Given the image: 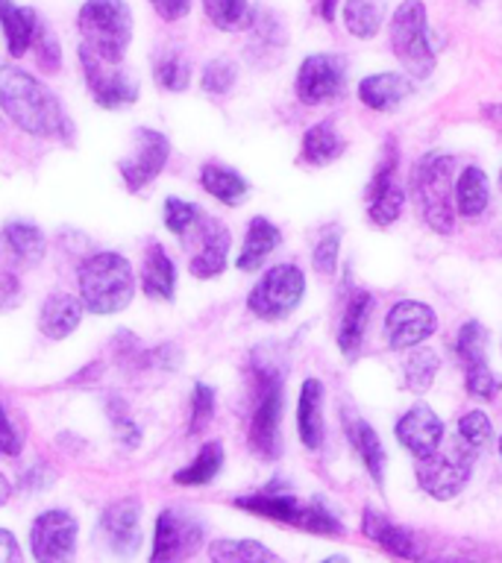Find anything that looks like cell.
<instances>
[{
  "mask_svg": "<svg viewBox=\"0 0 502 563\" xmlns=\"http://www.w3.org/2000/svg\"><path fill=\"white\" fill-rule=\"evenodd\" d=\"M206 545V522L197 510L167 505L156 514L150 563H188Z\"/></svg>",
  "mask_w": 502,
  "mask_h": 563,
  "instance_id": "obj_8",
  "label": "cell"
},
{
  "mask_svg": "<svg viewBox=\"0 0 502 563\" xmlns=\"http://www.w3.org/2000/svg\"><path fill=\"white\" fill-rule=\"evenodd\" d=\"M320 563H350V561H347L343 554H332V558H324V561H320Z\"/></svg>",
  "mask_w": 502,
  "mask_h": 563,
  "instance_id": "obj_58",
  "label": "cell"
},
{
  "mask_svg": "<svg viewBox=\"0 0 502 563\" xmlns=\"http://www.w3.org/2000/svg\"><path fill=\"white\" fill-rule=\"evenodd\" d=\"M452 185H456V158L447 153H429L423 156L412 170V194L421 209L426 227L435 235H452L456 227V202H452Z\"/></svg>",
  "mask_w": 502,
  "mask_h": 563,
  "instance_id": "obj_4",
  "label": "cell"
},
{
  "mask_svg": "<svg viewBox=\"0 0 502 563\" xmlns=\"http://www.w3.org/2000/svg\"><path fill=\"white\" fill-rule=\"evenodd\" d=\"M53 482H56V475L51 473V466H44V464H35L21 473V490L33 493V496L35 493L47 490Z\"/></svg>",
  "mask_w": 502,
  "mask_h": 563,
  "instance_id": "obj_51",
  "label": "cell"
},
{
  "mask_svg": "<svg viewBox=\"0 0 502 563\" xmlns=\"http://www.w3.org/2000/svg\"><path fill=\"white\" fill-rule=\"evenodd\" d=\"M203 12L223 33H244L255 24V9L250 0H203Z\"/></svg>",
  "mask_w": 502,
  "mask_h": 563,
  "instance_id": "obj_35",
  "label": "cell"
},
{
  "mask_svg": "<svg viewBox=\"0 0 502 563\" xmlns=\"http://www.w3.org/2000/svg\"><path fill=\"white\" fill-rule=\"evenodd\" d=\"M347 88V62L338 53H312L299 62L294 95L303 106H324L343 97Z\"/></svg>",
  "mask_w": 502,
  "mask_h": 563,
  "instance_id": "obj_12",
  "label": "cell"
},
{
  "mask_svg": "<svg viewBox=\"0 0 502 563\" xmlns=\"http://www.w3.org/2000/svg\"><path fill=\"white\" fill-rule=\"evenodd\" d=\"M467 3H473V7H476V3H482V0H467Z\"/></svg>",
  "mask_w": 502,
  "mask_h": 563,
  "instance_id": "obj_59",
  "label": "cell"
},
{
  "mask_svg": "<svg viewBox=\"0 0 502 563\" xmlns=\"http://www.w3.org/2000/svg\"><path fill=\"white\" fill-rule=\"evenodd\" d=\"M412 95V79L396 70H379L359 82V100L373 112H396Z\"/></svg>",
  "mask_w": 502,
  "mask_h": 563,
  "instance_id": "obj_23",
  "label": "cell"
},
{
  "mask_svg": "<svg viewBox=\"0 0 502 563\" xmlns=\"http://www.w3.org/2000/svg\"><path fill=\"white\" fill-rule=\"evenodd\" d=\"M238 510H247V514H253V517L271 519V522H282V526H294L299 528V519H303V505L306 501H299L288 487H282L280 482L268 484L262 490L247 493V496H238L232 499Z\"/></svg>",
  "mask_w": 502,
  "mask_h": 563,
  "instance_id": "obj_18",
  "label": "cell"
},
{
  "mask_svg": "<svg viewBox=\"0 0 502 563\" xmlns=\"http://www.w3.org/2000/svg\"><path fill=\"white\" fill-rule=\"evenodd\" d=\"M83 317H86V306L79 302V297L56 290L51 297H44L39 308V332L47 341H65L83 325Z\"/></svg>",
  "mask_w": 502,
  "mask_h": 563,
  "instance_id": "obj_20",
  "label": "cell"
},
{
  "mask_svg": "<svg viewBox=\"0 0 502 563\" xmlns=\"http://www.w3.org/2000/svg\"><path fill=\"white\" fill-rule=\"evenodd\" d=\"M106 413H109V420H112V429L118 434L127 449H135L141 443V429L132 422L130 411H127V402H123L121 396H109L106 399Z\"/></svg>",
  "mask_w": 502,
  "mask_h": 563,
  "instance_id": "obj_47",
  "label": "cell"
},
{
  "mask_svg": "<svg viewBox=\"0 0 502 563\" xmlns=\"http://www.w3.org/2000/svg\"><path fill=\"white\" fill-rule=\"evenodd\" d=\"M440 369L438 352L429 346H414L403 358V387L412 394H426L435 385V376Z\"/></svg>",
  "mask_w": 502,
  "mask_h": 563,
  "instance_id": "obj_36",
  "label": "cell"
},
{
  "mask_svg": "<svg viewBox=\"0 0 502 563\" xmlns=\"http://www.w3.org/2000/svg\"><path fill=\"white\" fill-rule=\"evenodd\" d=\"M21 434H18L15 422L9 420L7 408H3V402H0V455L7 457H15L21 455Z\"/></svg>",
  "mask_w": 502,
  "mask_h": 563,
  "instance_id": "obj_49",
  "label": "cell"
},
{
  "mask_svg": "<svg viewBox=\"0 0 502 563\" xmlns=\"http://www.w3.org/2000/svg\"><path fill=\"white\" fill-rule=\"evenodd\" d=\"M79 65H83L88 95L100 109L118 112V109H127L139 100V82L121 65L100 62L88 47H79Z\"/></svg>",
  "mask_w": 502,
  "mask_h": 563,
  "instance_id": "obj_13",
  "label": "cell"
},
{
  "mask_svg": "<svg viewBox=\"0 0 502 563\" xmlns=\"http://www.w3.org/2000/svg\"><path fill=\"white\" fill-rule=\"evenodd\" d=\"M465 387L467 394L473 396V399H482V402H491L493 396L502 390L500 376L493 373L488 358L473 361V364H465Z\"/></svg>",
  "mask_w": 502,
  "mask_h": 563,
  "instance_id": "obj_43",
  "label": "cell"
},
{
  "mask_svg": "<svg viewBox=\"0 0 502 563\" xmlns=\"http://www.w3.org/2000/svg\"><path fill=\"white\" fill-rule=\"evenodd\" d=\"M343 431H347V440H350V446L356 449V455L364 464L368 475L373 478L376 487L385 484V446H382V440H379L376 429L370 426L368 420H361L356 413H347V422H343Z\"/></svg>",
  "mask_w": 502,
  "mask_h": 563,
  "instance_id": "obj_26",
  "label": "cell"
},
{
  "mask_svg": "<svg viewBox=\"0 0 502 563\" xmlns=\"http://www.w3.org/2000/svg\"><path fill=\"white\" fill-rule=\"evenodd\" d=\"M9 499H12V482H9L7 475L0 473V508H3Z\"/></svg>",
  "mask_w": 502,
  "mask_h": 563,
  "instance_id": "obj_56",
  "label": "cell"
},
{
  "mask_svg": "<svg viewBox=\"0 0 502 563\" xmlns=\"http://www.w3.org/2000/svg\"><path fill=\"white\" fill-rule=\"evenodd\" d=\"M223 464H227L223 443L220 440H209V443H203L200 452L194 455V461H188V464L176 470L174 484H179V487H206V484L218 478Z\"/></svg>",
  "mask_w": 502,
  "mask_h": 563,
  "instance_id": "obj_32",
  "label": "cell"
},
{
  "mask_svg": "<svg viewBox=\"0 0 502 563\" xmlns=\"http://www.w3.org/2000/svg\"><path fill=\"white\" fill-rule=\"evenodd\" d=\"M255 402L250 413V452L262 461H276L282 455V413H285V369L273 358L253 355Z\"/></svg>",
  "mask_w": 502,
  "mask_h": 563,
  "instance_id": "obj_3",
  "label": "cell"
},
{
  "mask_svg": "<svg viewBox=\"0 0 502 563\" xmlns=\"http://www.w3.org/2000/svg\"><path fill=\"white\" fill-rule=\"evenodd\" d=\"M482 114L488 118L491 123H496V126H502V103H488L482 106Z\"/></svg>",
  "mask_w": 502,
  "mask_h": 563,
  "instance_id": "obj_55",
  "label": "cell"
},
{
  "mask_svg": "<svg viewBox=\"0 0 502 563\" xmlns=\"http://www.w3.org/2000/svg\"><path fill=\"white\" fill-rule=\"evenodd\" d=\"M403 209H405V191L400 188V183L368 194V218L373 227L379 229L394 227L396 220L403 218Z\"/></svg>",
  "mask_w": 502,
  "mask_h": 563,
  "instance_id": "obj_39",
  "label": "cell"
},
{
  "mask_svg": "<svg viewBox=\"0 0 502 563\" xmlns=\"http://www.w3.org/2000/svg\"><path fill=\"white\" fill-rule=\"evenodd\" d=\"M141 505L139 496H123L106 505L97 519V534L103 540L112 558L118 561H135L144 543V528H141Z\"/></svg>",
  "mask_w": 502,
  "mask_h": 563,
  "instance_id": "obj_10",
  "label": "cell"
},
{
  "mask_svg": "<svg viewBox=\"0 0 502 563\" xmlns=\"http://www.w3.org/2000/svg\"><path fill=\"white\" fill-rule=\"evenodd\" d=\"M452 202L461 218H479L491 206V183L479 165H467L461 174L456 176L452 185Z\"/></svg>",
  "mask_w": 502,
  "mask_h": 563,
  "instance_id": "obj_31",
  "label": "cell"
},
{
  "mask_svg": "<svg viewBox=\"0 0 502 563\" xmlns=\"http://www.w3.org/2000/svg\"><path fill=\"white\" fill-rule=\"evenodd\" d=\"M153 79H156L159 88L183 95L192 86V62L185 59V53L176 51V47L165 51L153 65Z\"/></svg>",
  "mask_w": 502,
  "mask_h": 563,
  "instance_id": "obj_38",
  "label": "cell"
},
{
  "mask_svg": "<svg viewBox=\"0 0 502 563\" xmlns=\"http://www.w3.org/2000/svg\"><path fill=\"white\" fill-rule=\"evenodd\" d=\"M238 82V68L236 62L229 59H211L206 68H203V77H200V88L206 91L209 97H227Z\"/></svg>",
  "mask_w": 502,
  "mask_h": 563,
  "instance_id": "obj_45",
  "label": "cell"
},
{
  "mask_svg": "<svg viewBox=\"0 0 502 563\" xmlns=\"http://www.w3.org/2000/svg\"><path fill=\"white\" fill-rule=\"evenodd\" d=\"M435 332H438V317L421 299H400L385 317V341L394 352L423 346Z\"/></svg>",
  "mask_w": 502,
  "mask_h": 563,
  "instance_id": "obj_16",
  "label": "cell"
},
{
  "mask_svg": "<svg viewBox=\"0 0 502 563\" xmlns=\"http://www.w3.org/2000/svg\"><path fill=\"white\" fill-rule=\"evenodd\" d=\"M306 299V273L297 264H273L247 294V311L264 323L288 320Z\"/></svg>",
  "mask_w": 502,
  "mask_h": 563,
  "instance_id": "obj_7",
  "label": "cell"
},
{
  "mask_svg": "<svg viewBox=\"0 0 502 563\" xmlns=\"http://www.w3.org/2000/svg\"><path fill=\"white\" fill-rule=\"evenodd\" d=\"M361 531L368 534V540H373L376 545H382L388 554L394 558H403V561H421V540L408 531V528L396 526L385 514L368 508L361 514Z\"/></svg>",
  "mask_w": 502,
  "mask_h": 563,
  "instance_id": "obj_21",
  "label": "cell"
},
{
  "mask_svg": "<svg viewBox=\"0 0 502 563\" xmlns=\"http://www.w3.org/2000/svg\"><path fill=\"white\" fill-rule=\"evenodd\" d=\"M500 183H502V174H500Z\"/></svg>",
  "mask_w": 502,
  "mask_h": 563,
  "instance_id": "obj_61",
  "label": "cell"
},
{
  "mask_svg": "<svg viewBox=\"0 0 502 563\" xmlns=\"http://www.w3.org/2000/svg\"><path fill=\"white\" fill-rule=\"evenodd\" d=\"M484 350H488V329H484L479 320H467L456 334V358L461 361V367H465V364L488 358Z\"/></svg>",
  "mask_w": 502,
  "mask_h": 563,
  "instance_id": "obj_44",
  "label": "cell"
},
{
  "mask_svg": "<svg viewBox=\"0 0 502 563\" xmlns=\"http://www.w3.org/2000/svg\"><path fill=\"white\" fill-rule=\"evenodd\" d=\"M282 244V232L273 220L255 214L250 223H247L244 241H241V250L236 255V267L241 273H255L268 258H271Z\"/></svg>",
  "mask_w": 502,
  "mask_h": 563,
  "instance_id": "obj_25",
  "label": "cell"
},
{
  "mask_svg": "<svg viewBox=\"0 0 502 563\" xmlns=\"http://www.w3.org/2000/svg\"><path fill=\"white\" fill-rule=\"evenodd\" d=\"M388 38L396 62L403 65L408 79H429L438 65V53L429 35V18L423 0H403L391 15Z\"/></svg>",
  "mask_w": 502,
  "mask_h": 563,
  "instance_id": "obj_6",
  "label": "cell"
},
{
  "mask_svg": "<svg viewBox=\"0 0 502 563\" xmlns=\"http://www.w3.org/2000/svg\"><path fill=\"white\" fill-rule=\"evenodd\" d=\"M0 563H24V549L9 528H0Z\"/></svg>",
  "mask_w": 502,
  "mask_h": 563,
  "instance_id": "obj_53",
  "label": "cell"
},
{
  "mask_svg": "<svg viewBox=\"0 0 502 563\" xmlns=\"http://www.w3.org/2000/svg\"><path fill=\"white\" fill-rule=\"evenodd\" d=\"M33 53H35V62H39V68L47 70V74H59L62 47L56 33H53L47 24H39V33H35V42H33Z\"/></svg>",
  "mask_w": 502,
  "mask_h": 563,
  "instance_id": "obj_48",
  "label": "cell"
},
{
  "mask_svg": "<svg viewBox=\"0 0 502 563\" xmlns=\"http://www.w3.org/2000/svg\"><path fill=\"white\" fill-rule=\"evenodd\" d=\"M150 7L165 21H183L192 12V0H150Z\"/></svg>",
  "mask_w": 502,
  "mask_h": 563,
  "instance_id": "obj_52",
  "label": "cell"
},
{
  "mask_svg": "<svg viewBox=\"0 0 502 563\" xmlns=\"http://www.w3.org/2000/svg\"><path fill=\"white\" fill-rule=\"evenodd\" d=\"M200 188L229 209H236L250 197V183L244 176L238 174L236 167L220 165V162H206L200 167Z\"/></svg>",
  "mask_w": 502,
  "mask_h": 563,
  "instance_id": "obj_28",
  "label": "cell"
},
{
  "mask_svg": "<svg viewBox=\"0 0 502 563\" xmlns=\"http://www.w3.org/2000/svg\"><path fill=\"white\" fill-rule=\"evenodd\" d=\"M141 294L156 302H171L176 297V262L165 250V244H148L144 258H141V276H139Z\"/></svg>",
  "mask_w": 502,
  "mask_h": 563,
  "instance_id": "obj_22",
  "label": "cell"
},
{
  "mask_svg": "<svg viewBox=\"0 0 502 563\" xmlns=\"http://www.w3.org/2000/svg\"><path fill=\"white\" fill-rule=\"evenodd\" d=\"M206 211L192 200H183V197H165L162 202V223L171 235L188 238L194 232V227L200 223Z\"/></svg>",
  "mask_w": 502,
  "mask_h": 563,
  "instance_id": "obj_40",
  "label": "cell"
},
{
  "mask_svg": "<svg viewBox=\"0 0 502 563\" xmlns=\"http://www.w3.org/2000/svg\"><path fill=\"white\" fill-rule=\"evenodd\" d=\"M0 112L33 139H74V126L56 91L18 65H0Z\"/></svg>",
  "mask_w": 502,
  "mask_h": 563,
  "instance_id": "obj_1",
  "label": "cell"
},
{
  "mask_svg": "<svg viewBox=\"0 0 502 563\" xmlns=\"http://www.w3.org/2000/svg\"><path fill=\"white\" fill-rule=\"evenodd\" d=\"M338 258H341V232L338 229H326L324 235L317 238L315 250H312V267L320 276H335Z\"/></svg>",
  "mask_w": 502,
  "mask_h": 563,
  "instance_id": "obj_46",
  "label": "cell"
},
{
  "mask_svg": "<svg viewBox=\"0 0 502 563\" xmlns=\"http://www.w3.org/2000/svg\"><path fill=\"white\" fill-rule=\"evenodd\" d=\"M192 255H188V273L194 279H218L227 271L229 250H232V232L223 220L203 214V220L188 235Z\"/></svg>",
  "mask_w": 502,
  "mask_h": 563,
  "instance_id": "obj_15",
  "label": "cell"
},
{
  "mask_svg": "<svg viewBox=\"0 0 502 563\" xmlns=\"http://www.w3.org/2000/svg\"><path fill=\"white\" fill-rule=\"evenodd\" d=\"M500 457H502V438H500Z\"/></svg>",
  "mask_w": 502,
  "mask_h": 563,
  "instance_id": "obj_60",
  "label": "cell"
},
{
  "mask_svg": "<svg viewBox=\"0 0 502 563\" xmlns=\"http://www.w3.org/2000/svg\"><path fill=\"white\" fill-rule=\"evenodd\" d=\"M373 306H376V299L373 294L364 288H356L343 302L341 320H338V334H335V341H338V350L352 358L356 352L361 350V341H364V332H368L370 317H373Z\"/></svg>",
  "mask_w": 502,
  "mask_h": 563,
  "instance_id": "obj_24",
  "label": "cell"
},
{
  "mask_svg": "<svg viewBox=\"0 0 502 563\" xmlns=\"http://www.w3.org/2000/svg\"><path fill=\"white\" fill-rule=\"evenodd\" d=\"M218 411V390L206 382H194L192 387V408H188V438H200L203 431L209 429V422L215 420Z\"/></svg>",
  "mask_w": 502,
  "mask_h": 563,
  "instance_id": "obj_41",
  "label": "cell"
},
{
  "mask_svg": "<svg viewBox=\"0 0 502 563\" xmlns=\"http://www.w3.org/2000/svg\"><path fill=\"white\" fill-rule=\"evenodd\" d=\"M209 558L211 563H285L273 549L250 537H241V540L220 537L209 545Z\"/></svg>",
  "mask_w": 502,
  "mask_h": 563,
  "instance_id": "obj_33",
  "label": "cell"
},
{
  "mask_svg": "<svg viewBox=\"0 0 502 563\" xmlns=\"http://www.w3.org/2000/svg\"><path fill=\"white\" fill-rule=\"evenodd\" d=\"M39 15L35 9L18 7L12 0H0V26H3V38H7L9 56H24L33 51L35 33H39Z\"/></svg>",
  "mask_w": 502,
  "mask_h": 563,
  "instance_id": "obj_27",
  "label": "cell"
},
{
  "mask_svg": "<svg viewBox=\"0 0 502 563\" xmlns=\"http://www.w3.org/2000/svg\"><path fill=\"white\" fill-rule=\"evenodd\" d=\"M341 7V0H317V12L324 21H335V12Z\"/></svg>",
  "mask_w": 502,
  "mask_h": 563,
  "instance_id": "obj_54",
  "label": "cell"
},
{
  "mask_svg": "<svg viewBox=\"0 0 502 563\" xmlns=\"http://www.w3.org/2000/svg\"><path fill=\"white\" fill-rule=\"evenodd\" d=\"M476 457L461 452V449L452 443L449 452H435V455L417 461V484L426 496L438 501L456 499L458 493L465 490L467 482H470V473H473Z\"/></svg>",
  "mask_w": 502,
  "mask_h": 563,
  "instance_id": "obj_14",
  "label": "cell"
},
{
  "mask_svg": "<svg viewBox=\"0 0 502 563\" xmlns=\"http://www.w3.org/2000/svg\"><path fill=\"white\" fill-rule=\"evenodd\" d=\"M77 517L65 508L42 510L30 526V552L35 563H74L77 558Z\"/></svg>",
  "mask_w": 502,
  "mask_h": 563,
  "instance_id": "obj_9",
  "label": "cell"
},
{
  "mask_svg": "<svg viewBox=\"0 0 502 563\" xmlns=\"http://www.w3.org/2000/svg\"><path fill=\"white\" fill-rule=\"evenodd\" d=\"M324 402H326V387L320 378L308 376L299 385L297 396V434L299 443L308 452H320L326 443V420H324Z\"/></svg>",
  "mask_w": 502,
  "mask_h": 563,
  "instance_id": "obj_19",
  "label": "cell"
},
{
  "mask_svg": "<svg viewBox=\"0 0 502 563\" xmlns=\"http://www.w3.org/2000/svg\"><path fill=\"white\" fill-rule=\"evenodd\" d=\"M385 0H343L341 18L347 33L356 38H373L385 24Z\"/></svg>",
  "mask_w": 502,
  "mask_h": 563,
  "instance_id": "obj_34",
  "label": "cell"
},
{
  "mask_svg": "<svg viewBox=\"0 0 502 563\" xmlns=\"http://www.w3.org/2000/svg\"><path fill=\"white\" fill-rule=\"evenodd\" d=\"M394 434L405 452H412L417 461L435 455L444 443V420H440L435 408L426 402H414L408 411L396 420Z\"/></svg>",
  "mask_w": 502,
  "mask_h": 563,
  "instance_id": "obj_17",
  "label": "cell"
},
{
  "mask_svg": "<svg viewBox=\"0 0 502 563\" xmlns=\"http://www.w3.org/2000/svg\"><path fill=\"white\" fill-rule=\"evenodd\" d=\"M491 440H493L491 417H488L484 411H467L465 417L458 420L452 443H456L461 452H467V455L479 457L484 449L491 446Z\"/></svg>",
  "mask_w": 502,
  "mask_h": 563,
  "instance_id": "obj_37",
  "label": "cell"
},
{
  "mask_svg": "<svg viewBox=\"0 0 502 563\" xmlns=\"http://www.w3.org/2000/svg\"><path fill=\"white\" fill-rule=\"evenodd\" d=\"M0 238H3L7 253L24 267H35L47 253V235L42 232V227H35L33 220H9Z\"/></svg>",
  "mask_w": 502,
  "mask_h": 563,
  "instance_id": "obj_30",
  "label": "cell"
},
{
  "mask_svg": "<svg viewBox=\"0 0 502 563\" xmlns=\"http://www.w3.org/2000/svg\"><path fill=\"white\" fill-rule=\"evenodd\" d=\"M171 162V139L165 132L139 126L132 132V153L118 162V174L130 191H144L165 174Z\"/></svg>",
  "mask_w": 502,
  "mask_h": 563,
  "instance_id": "obj_11",
  "label": "cell"
},
{
  "mask_svg": "<svg viewBox=\"0 0 502 563\" xmlns=\"http://www.w3.org/2000/svg\"><path fill=\"white\" fill-rule=\"evenodd\" d=\"M299 528L308 531V534H320V537H341L343 531H347L341 519L335 517L332 510H329V505H326L320 496H315V499H308L306 505H303Z\"/></svg>",
  "mask_w": 502,
  "mask_h": 563,
  "instance_id": "obj_42",
  "label": "cell"
},
{
  "mask_svg": "<svg viewBox=\"0 0 502 563\" xmlns=\"http://www.w3.org/2000/svg\"><path fill=\"white\" fill-rule=\"evenodd\" d=\"M21 299H24V288L15 273L0 271V311H12L21 306Z\"/></svg>",
  "mask_w": 502,
  "mask_h": 563,
  "instance_id": "obj_50",
  "label": "cell"
},
{
  "mask_svg": "<svg viewBox=\"0 0 502 563\" xmlns=\"http://www.w3.org/2000/svg\"><path fill=\"white\" fill-rule=\"evenodd\" d=\"M343 150H347V141H343V135L338 132L332 118H326V121L315 123V126H308L306 130V135H303V147H299V162L312 167L332 165L335 158L343 156Z\"/></svg>",
  "mask_w": 502,
  "mask_h": 563,
  "instance_id": "obj_29",
  "label": "cell"
},
{
  "mask_svg": "<svg viewBox=\"0 0 502 563\" xmlns=\"http://www.w3.org/2000/svg\"><path fill=\"white\" fill-rule=\"evenodd\" d=\"M83 47L100 62L121 65L132 42V9L127 0H86L77 15Z\"/></svg>",
  "mask_w": 502,
  "mask_h": 563,
  "instance_id": "obj_5",
  "label": "cell"
},
{
  "mask_svg": "<svg viewBox=\"0 0 502 563\" xmlns=\"http://www.w3.org/2000/svg\"><path fill=\"white\" fill-rule=\"evenodd\" d=\"M435 563H476V561H470V558H438Z\"/></svg>",
  "mask_w": 502,
  "mask_h": 563,
  "instance_id": "obj_57",
  "label": "cell"
},
{
  "mask_svg": "<svg viewBox=\"0 0 502 563\" xmlns=\"http://www.w3.org/2000/svg\"><path fill=\"white\" fill-rule=\"evenodd\" d=\"M77 288L79 302L86 306V311L97 317H112L130 308L139 279L127 255L100 250L79 262Z\"/></svg>",
  "mask_w": 502,
  "mask_h": 563,
  "instance_id": "obj_2",
  "label": "cell"
}]
</instances>
